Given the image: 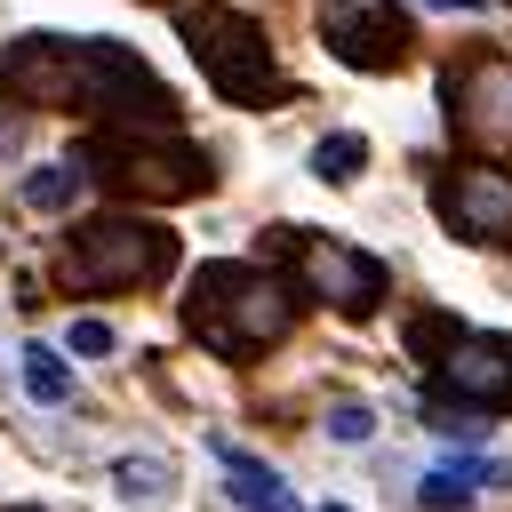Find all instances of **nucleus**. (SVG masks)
Masks as SVG:
<instances>
[{
  "instance_id": "nucleus-1",
  "label": "nucleus",
  "mask_w": 512,
  "mask_h": 512,
  "mask_svg": "<svg viewBox=\"0 0 512 512\" xmlns=\"http://www.w3.org/2000/svg\"><path fill=\"white\" fill-rule=\"evenodd\" d=\"M0 96L24 112H96V120H176V96L120 40H16L0 56Z\"/></svg>"
},
{
  "instance_id": "nucleus-2",
  "label": "nucleus",
  "mask_w": 512,
  "mask_h": 512,
  "mask_svg": "<svg viewBox=\"0 0 512 512\" xmlns=\"http://www.w3.org/2000/svg\"><path fill=\"white\" fill-rule=\"evenodd\" d=\"M296 280H280V272H264V264H232V256H216V264H200L192 272V288H184V328L216 352V360H256V352H272L288 328H296Z\"/></svg>"
},
{
  "instance_id": "nucleus-3",
  "label": "nucleus",
  "mask_w": 512,
  "mask_h": 512,
  "mask_svg": "<svg viewBox=\"0 0 512 512\" xmlns=\"http://www.w3.org/2000/svg\"><path fill=\"white\" fill-rule=\"evenodd\" d=\"M80 176L120 200H192L208 192V152L184 136V120H104L80 152Z\"/></svg>"
},
{
  "instance_id": "nucleus-4",
  "label": "nucleus",
  "mask_w": 512,
  "mask_h": 512,
  "mask_svg": "<svg viewBox=\"0 0 512 512\" xmlns=\"http://www.w3.org/2000/svg\"><path fill=\"white\" fill-rule=\"evenodd\" d=\"M416 360H424V400L456 408V416H512V336L464 328L448 312H424L408 328Z\"/></svg>"
},
{
  "instance_id": "nucleus-5",
  "label": "nucleus",
  "mask_w": 512,
  "mask_h": 512,
  "mask_svg": "<svg viewBox=\"0 0 512 512\" xmlns=\"http://www.w3.org/2000/svg\"><path fill=\"white\" fill-rule=\"evenodd\" d=\"M64 288L80 296H120V288H160L176 272V232L136 216V208H112V216H88L64 232V256H56Z\"/></svg>"
},
{
  "instance_id": "nucleus-6",
  "label": "nucleus",
  "mask_w": 512,
  "mask_h": 512,
  "mask_svg": "<svg viewBox=\"0 0 512 512\" xmlns=\"http://www.w3.org/2000/svg\"><path fill=\"white\" fill-rule=\"evenodd\" d=\"M176 32H184L192 64L208 72V88L224 104H280L288 96V72H280V56H272V40L248 8L200 0V8H176Z\"/></svg>"
},
{
  "instance_id": "nucleus-7",
  "label": "nucleus",
  "mask_w": 512,
  "mask_h": 512,
  "mask_svg": "<svg viewBox=\"0 0 512 512\" xmlns=\"http://www.w3.org/2000/svg\"><path fill=\"white\" fill-rule=\"evenodd\" d=\"M280 256H288V280H296L304 304H336L352 320H368L392 288L384 256H368L352 240H328V232H280Z\"/></svg>"
},
{
  "instance_id": "nucleus-8",
  "label": "nucleus",
  "mask_w": 512,
  "mask_h": 512,
  "mask_svg": "<svg viewBox=\"0 0 512 512\" xmlns=\"http://www.w3.org/2000/svg\"><path fill=\"white\" fill-rule=\"evenodd\" d=\"M320 40L352 64V72H400L408 64V16L392 0H320Z\"/></svg>"
},
{
  "instance_id": "nucleus-9",
  "label": "nucleus",
  "mask_w": 512,
  "mask_h": 512,
  "mask_svg": "<svg viewBox=\"0 0 512 512\" xmlns=\"http://www.w3.org/2000/svg\"><path fill=\"white\" fill-rule=\"evenodd\" d=\"M432 208L456 240H512V168H488V160H464V168H440L432 184Z\"/></svg>"
},
{
  "instance_id": "nucleus-10",
  "label": "nucleus",
  "mask_w": 512,
  "mask_h": 512,
  "mask_svg": "<svg viewBox=\"0 0 512 512\" xmlns=\"http://www.w3.org/2000/svg\"><path fill=\"white\" fill-rule=\"evenodd\" d=\"M504 480H512V464H504V456H480V448H464L456 464L424 472L416 504H424V512H464V504H472V488H504Z\"/></svg>"
},
{
  "instance_id": "nucleus-11",
  "label": "nucleus",
  "mask_w": 512,
  "mask_h": 512,
  "mask_svg": "<svg viewBox=\"0 0 512 512\" xmlns=\"http://www.w3.org/2000/svg\"><path fill=\"white\" fill-rule=\"evenodd\" d=\"M208 448H216V464H224V480H232V504H240V512H304L272 464H256V456H248V448H232V440H208Z\"/></svg>"
},
{
  "instance_id": "nucleus-12",
  "label": "nucleus",
  "mask_w": 512,
  "mask_h": 512,
  "mask_svg": "<svg viewBox=\"0 0 512 512\" xmlns=\"http://www.w3.org/2000/svg\"><path fill=\"white\" fill-rule=\"evenodd\" d=\"M16 368H24V392H32L40 408H64V400H72V368H64V352L24 344V352H16Z\"/></svg>"
},
{
  "instance_id": "nucleus-13",
  "label": "nucleus",
  "mask_w": 512,
  "mask_h": 512,
  "mask_svg": "<svg viewBox=\"0 0 512 512\" xmlns=\"http://www.w3.org/2000/svg\"><path fill=\"white\" fill-rule=\"evenodd\" d=\"M112 480H120L128 504H168V496H176V464H168V456H120Z\"/></svg>"
},
{
  "instance_id": "nucleus-14",
  "label": "nucleus",
  "mask_w": 512,
  "mask_h": 512,
  "mask_svg": "<svg viewBox=\"0 0 512 512\" xmlns=\"http://www.w3.org/2000/svg\"><path fill=\"white\" fill-rule=\"evenodd\" d=\"M360 168H368V136L336 128V136H320V144H312V176H320V184H352Z\"/></svg>"
},
{
  "instance_id": "nucleus-15",
  "label": "nucleus",
  "mask_w": 512,
  "mask_h": 512,
  "mask_svg": "<svg viewBox=\"0 0 512 512\" xmlns=\"http://www.w3.org/2000/svg\"><path fill=\"white\" fill-rule=\"evenodd\" d=\"M88 176H80V160H48V168H32L24 176V200L32 208H72V192H80Z\"/></svg>"
},
{
  "instance_id": "nucleus-16",
  "label": "nucleus",
  "mask_w": 512,
  "mask_h": 512,
  "mask_svg": "<svg viewBox=\"0 0 512 512\" xmlns=\"http://www.w3.org/2000/svg\"><path fill=\"white\" fill-rule=\"evenodd\" d=\"M368 432H376V416H368L360 400H344V408H328V440H336V448H360Z\"/></svg>"
},
{
  "instance_id": "nucleus-17",
  "label": "nucleus",
  "mask_w": 512,
  "mask_h": 512,
  "mask_svg": "<svg viewBox=\"0 0 512 512\" xmlns=\"http://www.w3.org/2000/svg\"><path fill=\"white\" fill-rule=\"evenodd\" d=\"M72 352H80V360L112 352V328H104V320H72Z\"/></svg>"
},
{
  "instance_id": "nucleus-18",
  "label": "nucleus",
  "mask_w": 512,
  "mask_h": 512,
  "mask_svg": "<svg viewBox=\"0 0 512 512\" xmlns=\"http://www.w3.org/2000/svg\"><path fill=\"white\" fill-rule=\"evenodd\" d=\"M424 8H448V16H472V8H488V0H424Z\"/></svg>"
},
{
  "instance_id": "nucleus-19",
  "label": "nucleus",
  "mask_w": 512,
  "mask_h": 512,
  "mask_svg": "<svg viewBox=\"0 0 512 512\" xmlns=\"http://www.w3.org/2000/svg\"><path fill=\"white\" fill-rule=\"evenodd\" d=\"M328 512H344V504H328Z\"/></svg>"
}]
</instances>
